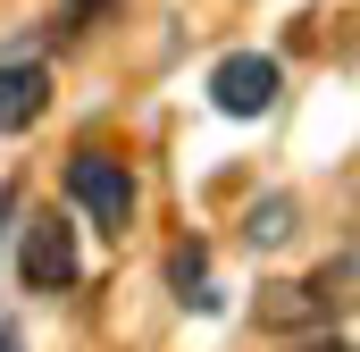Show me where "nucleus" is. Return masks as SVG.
Masks as SVG:
<instances>
[{"label":"nucleus","instance_id":"2","mask_svg":"<svg viewBox=\"0 0 360 352\" xmlns=\"http://www.w3.org/2000/svg\"><path fill=\"white\" fill-rule=\"evenodd\" d=\"M68 201L84 210L101 235H126V218H134V176H126V160L84 143V151L68 160Z\"/></svg>","mask_w":360,"mask_h":352},{"label":"nucleus","instance_id":"7","mask_svg":"<svg viewBox=\"0 0 360 352\" xmlns=\"http://www.w3.org/2000/svg\"><path fill=\"white\" fill-rule=\"evenodd\" d=\"M243 235H252V244H285V235H293V201H285V193H269V201H252Z\"/></svg>","mask_w":360,"mask_h":352},{"label":"nucleus","instance_id":"11","mask_svg":"<svg viewBox=\"0 0 360 352\" xmlns=\"http://www.w3.org/2000/svg\"><path fill=\"white\" fill-rule=\"evenodd\" d=\"M0 352H25V344H17V327H0Z\"/></svg>","mask_w":360,"mask_h":352},{"label":"nucleus","instance_id":"1","mask_svg":"<svg viewBox=\"0 0 360 352\" xmlns=\"http://www.w3.org/2000/svg\"><path fill=\"white\" fill-rule=\"evenodd\" d=\"M17 277L25 294H68L84 277V252H76V218L68 210H34L25 235H17Z\"/></svg>","mask_w":360,"mask_h":352},{"label":"nucleus","instance_id":"5","mask_svg":"<svg viewBox=\"0 0 360 352\" xmlns=\"http://www.w3.org/2000/svg\"><path fill=\"white\" fill-rule=\"evenodd\" d=\"M327 310L310 302V285H269L260 294V327H319Z\"/></svg>","mask_w":360,"mask_h":352},{"label":"nucleus","instance_id":"10","mask_svg":"<svg viewBox=\"0 0 360 352\" xmlns=\"http://www.w3.org/2000/svg\"><path fill=\"white\" fill-rule=\"evenodd\" d=\"M8 210H17V184H0V218H8Z\"/></svg>","mask_w":360,"mask_h":352},{"label":"nucleus","instance_id":"3","mask_svg":"<svg viewBox=\"0 0 360 352\" xmlns=\"http://www.w3.org/2000/svg\"><path fill=\"white\" fill-rule=\"evenodd\" d=\"M276 92H285V68H276L269 51H226V59L210 68V101H218L226 118H269Z\"/></svg>","mask_w":360,"mask_h":352},{"label":"nucleus","instance_id":"9","mask_svg":"<svg viewBox=\"0 0 360 352\" xmlns=\"http://www.w3.org/2000/svg\"><path fill=\"white\" fill-rule=\"evenodd\" d=\"M302 352H352V344H344V336H327V344H302Z\"/></svg>","mask_w":360,"mask_h":352},{"label":"nucleus","instance_id":"8","mask_svg":"<svg viewBox=\"0 0 360 352\" xmlns=\"http://www.w3.org/2000/svg\"><path fill=\"white\" fill-rule=\"evenodd\" d=\"M101 8H109V0H68V8H59V34H84Z\"/></svg>","mask_w":360,"mask_h":352},{"label":"nucleus","instance_id":"6","mask_svg":"<svg viewBox=\"0 0 360 352\" xmlns=\"http://www.w3.org/2000/svg\"><path fill=\"white\" fill-rule=\"evenodd\" d=\"M168 285H176L184 302L210 310V294H201V285H210V252H201V244H176V252H168Z\"/></svg>","mask_w":360,"mask_h":352},{"label":"nucleus","instance_id":"4","mask_svg":"<svg viewBox=\"0 0 360 352\" xmlns=\"http://www.w3.org/2000/svg\"><path fill=\"white\" fill-rule=\"evenodd\" d=\"M42 109H51V68L8 59V68H0V134H25Z\"/></svg>","mask_w":360,"mask_h":352}]
</instances>
